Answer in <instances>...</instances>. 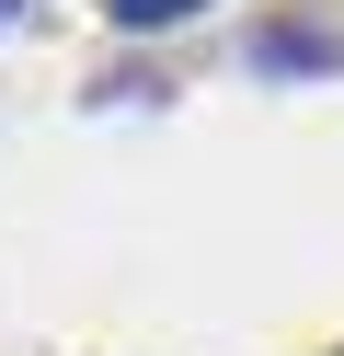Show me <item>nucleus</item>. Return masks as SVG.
Masks as SVG:
<instances>
[{
	"instance_id": "nucleus-1",
	"label": "nucleus",
	"mask_w": 344,
	"mask_h": 356,
	"mask_svg": "<svg viewBox=\"0 0 344 356\" xmlns=\"http://www.w3.org/2000/svg\"><path fill=\"white\" fill-rule=\"evenodd\" d=\"M344 70V24L333 12H264V24L241 35V81H275V92H298V81H333Z\"/></svg>"
},
{
	"instance_id": "nucleus-2",
	"label": "nucleus",
	"mask_w": 344,
	"mask_h": 356,
	"mask_svg": "<svg viewBox=\"0 0 344 356\" xmlns=\"http://www.w3.org/2000/svg\"><path fill=\"white\" fill-rule=\"evenodd\" d=\"M218 0H104V24L115 35H183V24H206Z\"/></svg>"
},
{
	"instance_id": "nucleus-3",
	"label": "nucleus",
	"mask_w": 344,
	"mask_h": 356,
	"mask_svg": "<svg viewBox=\"0 0 344 356\" xmlns=\"http://www.w3.org/2000/svg\"><path fill=\"white\" fill-rule=\"evenodd\" d=\"M23 12H35V0H0V35H12V24H23Z\"/></svg>"
},
{
	"instance_id": "nucleus-4",
	"label": "nucleus",
	"mask_w": 344,
	"mask_h": 356,
	"mask_svg": "<svg viewBox=\"0 0 344 356\" xmlns=\"http://www.w3.org/2000/svg\"><path fill=\"white\" fill-rule=\"evenodd\" d=\"M333 356H344V345H333Z\"/></svg>"
}]
</instances>
